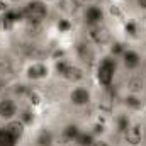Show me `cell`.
Here are the masks:
<instances>
[{
    "instance_id": "6da1fadb",
    "label": "cell",
    "mask_w": 146,
    "mask_h": 146,
    "mask_svg": "<svg viewBox=\"0 0 146 146\" xmlns=\"http://www.w3.org/2000/svg\"><path fill=\"white\" fill-rule=\"evenodd\" d=\"M119 76H121V65H119L117 56H114L109 51L100 53L97 63L92 68L94 83L102 90H109L112 87H115Z\"/></svg>"
},
{
    "instance_id": "7a4b0ae2",
    "label": "cell",
    "mask_w": 146,
    "mask_h": 146,
    "mask_svg": "<svg viewBox=\"0 0 146 146\" xmlns=\"http://www.w3.org/2000/svg\"><path fill=\"white\" fill-rule=\"evenodd\" d=\"M19 76L27 85H42L54 78V66L51 58H29L22 63Z\"/></svg>"
},
{
    "instance_id": "3957f363",
    "label": "cell",
    "mask_w": 146,
    "mask_h": 146,
    "mask_svg": "<svg viewBox=\"0 0 146 146\" xmlns=\"http://www.w3.org/2000/svg\"><path fill=\"white\" fill-rule=\"evenodd\" d=\"M54 78L61 80L65 85H73L80 82H87L92 78V72L78 63L73 56H60L53 60Z\"/></svg>"
},
{
    "instance_id": "277c9868",
    "label": "cell",
    "mask_w": 146,
    "mask_h": 146,
    "mask_svg": "<svg viewBox=\"0 0 146 146\" xmlns=\"http://www.w3.org/2000/svg\"><path fill=\"white\" fill-rule=\"evenodd\" d=\"M95 99H97V92H95V88H94L90 80L80 82V83H73V85H66L65 100H66L70 109L88 110L95 106Z\"/></svg>"
},
{
    "instance_id": "5b68a950",
    "label": "cell",
    "mask_w": 146,
    "mask_h": 146,
    "mask_svg": "<svg viewBox=\"0 0 146 146\" xmlns=\"http://www.w3.org/2000/svg\"><path fill=\"white\" fill-rule=\"evenodd\" d=\"M51 14L53 7L42 0H26L19 7V17L24 24L46 26V22L51 19Z\"/></svg>"
},
{
    "instance_id": "8992f818",
    "label": "cell",
    "mask_w": 146,
    "mask_h": 146,
    "mask_svg": "<svg viewBox=\"0 0 146 146\" xmlns=\"http://www.w3.org/2000/svg\"><path fill=\"white\" fill-rule=\"evenodd\" d=\"M121 72L126 73H141L146 68V54L143 49H139L134 44H124L122 49L117 54Z\"/></svg>"
},
{
    "instance_id": "52a82bcc",
    "label": "cell",
    "mask_w": 146,
    "mask_h": 146,
    "mask_svg": "<svg viewBox=\"0 0 146 146\" xmlns=\"http://www.w3.org/2000/svg\"><path fill=\"white\" fill-rule=\"evenodd\" d=\"M117 139L122 146H146V122L141 117L134 115L127 129Z\"/></svg>"
},
{
    "instance_id": "ba28073f",
    "label": "cell",
    "mask_w": 146,
    "mask_h": 146,
    "mask_svg": "<svg viewBox=\"0 0 146 146\" xmlns=\"http://www.w3.org/2000/svg\"><path fill=\"white\" fill-rule=\"evenodd\" d=\"M24 107V102L15 94H2L0 95V126L19 117Z\"/></svg>"
},
{
    "instance_id": "9c48e42d",
    "label": "cell",
    "mask_w": 146,
    "mask_h": 146,
    "mask_svg": "<svg viewBox=\"0 0 146 146\" xmlns=\"http://www.w3.org/2000/svg\"><path fill=\"white\" fill-rule=\"evenodd\" d=\"M80 17L83 22V27H95V26H104L107 24V14L106 7L102 3H94L88 7L80 9Z\"/></svg>"
},
{
    "instance_id": "30bf717a",
    "label": "cell",
    "mask_w": 146,
    "mask_h": 146,
    "mask_svg": "<svg viewBox=\"0 0 146 146\" xmlns=\"http://www.w3.org/2000/svg\"><path fill=\"white\" fill-rule=\"evenodd\" d=\"M146 73H126L121 80V94H133V95H146Z\"/></svg>"
},
{
    "instance_id": "8fae6325",
    "label": "cell",
    "mask_w": 146,
    "mask_h": 146,
    "mask_svg": "<svg viewBox=\"0 0 146 146\" xmlns=\"http://www.w3.org/2000/svg\"><path fill=\"white\" fill-rule=\"evenodd\" d=\"M2 127L17 141V145L21 146V143L29 136V126L21 119V117H15V119H12V121H9V122H5V124H2Z\"/></svg>"
},
{
    "instance_id": "7c38bea8",
    "label": "cell",
    "mask_w": 146,
    "mask_h": 146,
    "mask_svg": "<svg viewBox=\"0 0 146 146\" xmlns=\"http://www.w3.org/2000/svg\"><path fill=\"white\" fill-rule=\"evenodd\" d=\"M121 107L129 110L131 114H141L146 110V95H133V94H121Z\"/></svg>"
},
{
    "instance_id": "4fadbf2b",
    "label": "cell",
    "mask_w": 146,
    "mask_h": 146,
    "mask_svg": "<svg viewBox=\"0 0 146 146\" xmlns=\"http://www.w3.org/2000/svg\"><path fill=\"white\" fill-rule=\"evenodd\" d=\"M22 99V102H24V106H27V107H31V109L34 110H39L44 104H46V95H44V92L39 88V87H29L27 90H26V94L21 97Z\"/></svg>"
},
{
    "instance_id": "5bb4252c",
    "label": "cell",
    "mask_w": 146,
    "mask_h": 146,
    "mask_svg": "<svg viewBox=\"0 0 146 146\" xmlns=\"http://www.w3.org/2000/svg\"><path fill=\"white\" fill-rule=\"evenodd\" d=\"M90 146H115V143L112 141V138L107 134H100V136H95L94 141L90 143Z\"/></svg>"
},
{
    "instance_id": "9a60e30c",
    "label": "cell",
    "mask_w": 146,
    "mask_h": 146,
    "mask_svg": "<svg viewBox=\"0 0 146 146\" xmlns=\"http://www.w3.org/2000/svg\"><path fill=\"white\" fill-rule=\"evenodd\" d=\"M0 146H19L17 145V141L0 126Z\"/></svg>"
},
{
    "instance_id": "2e32d148",
    "label": "cell",
    "mask_w": 146,
    "mask_h": 146,
    "mask_svg": "<svg viewBox=\"0 0 146 146\" xmlns=\"http://www.w3.org/2000/svg\"><path fill=\"white\" fill-rule=\"evenodd\" d=\"M131 3H133V9L138 14L146 15V0H131Z\"/></svg>"
},
{
    "instance_id": "e0dca14e",
    "label": "cell",
    "mask_w": 146,
    "mask_h": 146,
    "mask_svg": "<svg viewBox=\"0 0 146 146\" xmlns=\"http://www.w3.org/2000/svg\"><path fill=\"white\" fill-rule=\"evenodd\" d=\"M75 5H78L80 9L83 7H88V5H94V3H100V0H72Z\"/></svg>"
},
{
    "instance_id": "ac0fdd59",
    "label": "cell",
    "mask_w": 146,
    "mask_h": 146,
    "mask_svg": "<svg viewBox=\"0 0 146 146\" xmlns=\"http://www.w3.org/2000/svg\"><path fill=\"white\" fill-rule=\"evenodd\" d=\"M10 10V3L7 0H0V14H7Z\"/></svg>"
},
{
    "instance_id": "d6986e66",
    "label": "cell",
    "mask_w": 146,
    "mask_h": 146,
    "mask_svg": "<svg viewBox=\"0 0 146 146\" xmlns=\"http://www.w3.org/2000/svg\"><path fill=\"white\" fill-rule=\"evenodd\" d=\"M42 2H46V3H48V5H51L53 9H54L56 5H60V0H42Z\"/></svg>"
},
{
    "instance_id": "ffe728a7",
    "label": "cell",
    "mask_w": 146,
    "mask_h": 146,
    "mask_svg": "<svg viewBox=\"0 0 146 146\" xmlns=\"http://www.w3.org/2000/svg\"><path fill=\"white\" fill-rule=\"evenodd\" d=\"M2 54H3V46H2V42H0V58H2Z\"/></svg>"
},
{
    "instance_id": "44dd1931",
    "label": "cell",
    "mask_w": 146,
    "mask_h": 146,
    "mask_svg": "<svg viewBox=\"0 0 146 146\" xmlns=\"http://www.w3.org/2000/svg\"><path fill=\"white\" fill-rule=\"evenodd\" d=\"M24 146H34V145H33V143H31V145H24Z\"/></svg>"
},
{
    "instance_id": "7402d4cb",
    "label": "cell",
    "mask_w": 146,
    "mask_h": 146,
    "mask_svg": "<svg viewBox=\"0 0 146 146\" xmlns=\"http://www.w3.org/2000/svg\"><path fill=\"white\" fill-rule=\"evenodd\" d=\"M145 94H146V87H145Z\"/></svg>"
},
{
    "instance_id": "603a6c76",
    "label": "cell",
    "mask_w": 146,
    "mask_h": 146,
    "mask_svg": "<svg viewBox=\"0 0 146 146\" xmlns=\"http://www.w3.org/2000/svg\"><path fill=\"white\" fill-rule=\"evenodd\" d=\"M145 54H146V53H145Z\"/></svg>"
}]
</instances>
